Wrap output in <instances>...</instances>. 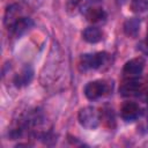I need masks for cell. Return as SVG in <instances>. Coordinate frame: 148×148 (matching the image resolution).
Listing matches in <instances>:
<instances>
[{
	"mask_svg": "<svg viewBox=\"0 0 148 148\" xmlns=\"http://www.w3.org/2000/svg\"><path fill=\"white\" fill-rule=\"evenodd\" d=\"M140 30V20L136 17H130L124 23V32L128 37H136Z\"/></svg>",
	"mask_w": 148,
	"mask_h": 148,
	"instance_id": "12",
	"label": "cell"
},
{
	"mask_svg": "<svg viewBox=\"0 0 148 148\" xmlns=\"http://www.w3.org/2000/svg\"><path fill=\"white\" fill-rule=\"evenodd\" d=\"M141 112H142V110L134 102H126L123 104V106L120 109V116L127 123L136 120L139 118V116L141 114Z\"/></svg>",
	"mask_w": 148,
	"mask_h": 148,
	"instance_id": "6",
	"label": "cell"
},
{
	"mask_svg": "<svg viewBox=\"0 0 148 148\" xmlns=\"http://www.w3.org/2000/svg\"><path fill=\"white\" fill-rule=\"evenodd\" d=\"M110 89H112V83L110 84L105 80H96L89 82L84 87V95L88 99L94 101L108 94Z\"/></svg>",
	"mask_w": 148,
	"mask_h": 148,
	"instance_id": "3",
	"label": "cell"
},
{
	"mask_svg": "<svg viewBox=\"0 0 148 148\" xmlns=\"http://www.w3.org/2000/svg\"><path fill=\"white\" fill-rule=\"evenodd\" d=\"M34 77V69L31 66L25 65L15 76H14V84L17 88L28 86Z\"/></svg>",
	"mask_w": 148,
	"mask_h": 148,
	"instance_id": "8",
	"label": "cell"
},
{
	"mask_svg": "<svg viewBox=\"0 0 148 148\" xmlns=\"http://www.w3.org/2000/svg\"><path fill=\"white\" fill-rule=\"evenodd\" d=\"M110 54L106 52H97L92 54H82L80 58V69L89 71V69H99L103 66L110 62Z\"/></svg>",
	"mask_w": 148,
	"mask_h": 148,
	"instance_id": "1",
	"label": "cell"
},
{
	"mask_svg": "<svg viewBox=\"0 0 148 148\" xmlns=\"http://www.w3.org/2000/svg\"><path fill=\"white\" fill-rule=\"evenodd\" d=\"M136 120H139L138 131H140L141 133H146L148 131V112L147 111H142Z\"/></svg>",
	"mask_w": 148,
	"mask_h": 148,
	"instance_id": "14",
	"label": "cell"
},
{
	"mask_svg": "<svg viewBox=\"0 0 148 148\" xmlns=\"http://www.w3.org/2000/svg\"><path fill=\"white\" fill-rule=\"evenodd\" d=\"M87 20L91 23H102L106 20V13L101 7H88L84 10Z\"/></svg>",
	"mask_w": 148,
	"mask_h": 148,
	"instance_id": "9",
	"label": "cell"
},
{
	"mask_svg": "<svg viewBox=\"0 0 148 148\" xmlns=\"http://www.w3.org/2000/svg\"><path fill=\"white\" fill-rule=\"evenodd\" d=\"M146 42H147V45H148V35H147V39H146Z\"/></svg>",
	"mask_w": 148,
	"mask_h": 148,
	"instance_id": "16",
	"label": "cell"
},
{
	"mask_svg": "<svg viewBox=\"0 0 148 148\" xmlns=\"http://www.w3.org/2000/svg\"><path fill=\"white\" fill-rule=\"evenodd\" d=\"M22 15H21V7L18 5H10L8 6V8L6 9V13H5V25L9 29L18 18H21Z\"/></svg>",
	"mask_w": 148,
	"mask_h": 148,
	"instance_id": "10",
	"label": "cell"
},
{
	"mask_svg": "<svg viewBox=\"0 0 148 148\" xmlns=\"http://www.w3.org/2000/svg\"><path fill=\"white\" fill-rule=\"evenodd\" d=\"M82 37L86 42L95 44L102 40L103 38V34L101 31V29H98L97 27H88L83 30L82 32Z\"/></svg>",
	"mask_w": 148,
	"mask_h": 148,
	"instance_id": "11",
	"label": "cell"
},
{
	"mask_svg": "<svg viewBox=\"0 0 148 148\" xmlns=\"http://www.w3.org/2000/svg\"><path fill=\"white\" fill-rule=\"evenodd\" d=\"M32 25H34V22H32L31 18L22 16V17L18 18L8 30H9V32H10L14 37L18 38V37H21L23 34H25Z\"/></svg>",
	"mask_w": 148,
	"mask_h": 148,
	"instance_id": "7",
	"label": "cell"
},
{
	"mask_svg": "<svg viewBox=\"0 0 148 148\" xmlns=\"http://www.w3.org/2000/svg\"><path fill=\"white\" fill-rule=\"evenodd\" d=\"M131 8L134 13H143L148 9V0H132Z\"/></svg>",
	"mask_w": 148,
	"mask_h": 148,
	"instance_id": "13",
	"label": "cell"
},
{
	"mask_svg": "<svg viewBox=\"0 0 148 148\" xmlns=\"http://www.w3.org/2000/svg\"><path fill=\"white\" fill-rule=\"evenodd\" d=\"M142 88V82L136 77V79H126V81L120 86L119 92L121 96L125 97H132L135 96L140 92Z\"/></svg>",
	"mask_w": 148,
	"mask_h": 148,
	"instance_id": "5",
	"label": "cell"
},
{
	"mask_svg": "<svg viewBox=\"0 0 148 148\" xmlns=\"http://www.w3.org/2000/svg\"><path fill=\"white\" fill-rule=\"evenodd\" d=\"M101 120V113L94 106H86L79 112V123L87 130H94L98 126Z\"/></svg>",
	"mask_w": 148,
	"mask_h": 148,
	"instance_id": "2",
	"label": "cell"
},
{
	"mask_svg": "<svg viewBox=\"0 0 148 148\" xmlns=\"http://www.w3.org/2000/svg\"><path fill=\"white\" fill-rule=\"evenodd\" d=\"M146 101H147V104H148V91H147V94H146Z\"/></svg>",
	"mask_w": 148,
	"mask_h": 148,
	"instance_id": "15",
	"label": "cell"
},
{
	"mask_svg": "<svg viewBox=\"0 0 148 148\" xmlns=\"http://www.w3.org/2000/svg\"><path fill=\"white\" fill-rule=\"evenodd\" d=\"M145 68V59L142 57H136L128 60L123 68V74L125 79H136L140 76Z\"/></svg>",
	"mask_w": 148,
	"mask_h": 148,
	"instance_id": "4",
	"label": "cell"
}]
</instances>
